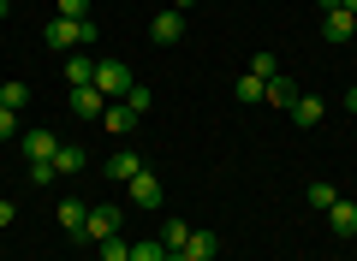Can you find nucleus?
<instances>
[{
  "mask_svg": "<svg viewBox=\"0 0 357 261\" xmlns=\"http://www.w3.org/2000/svg\"><path fill=\"white\" fill-rule=\"evenodd\" d=\"M54 178H60V173H54V161H36V166H30V184H36V190L54 184Z\"/></svg>",
  "mask_w": 357,
  "mask_h": 261,
  "instance_id": "nucleus-28",
  "label": "nucleus"
},
{
  "mask_svg": "<svg viewBox=\"0 0 357 261\" xmlns=\"http://www.w3.org/2000/svg\"><path fill=\"white\" fill-rule=\"evenodd\" d=\"M161 202H167V190H161V178H155L149 166H143V173L131 178V208H143V214H155V208H161Z\"/></svg>",
  "mask_w": 357,
  "mask_h": 261,
  "instance_id": "nucleus-5",
  "label": "nucleus"
},
{
  "mask_svg": "<svg viewBox=\"0 0 357 261\" xmlns=\"http://www.w3.org/2000/svg\"><path fill=\"white\" fill-rule=\"evenodd\" d=\"M119 226H126V208L102 202V208H89V220H84V237H89V244H102V237H114Z\"/></svg>",
  "mask_w": 357,
  "mask_h": 261,
  "instance_id": "nucleus-3",
  "label": "nucleus"
},
{
  "mask_svg": "<svg viewBox=\"0 0 357 261\" xmlns=\"http://www.w3.org/2000/svg\"><path fill=\"white\" fill-rule=\"evenodd\" d=\"M84 220H89V208H84L77 196H66V202H60V226L77 237V244H84Z\"/></svg>",
  "mask_w": 357,
  "mask_h": 261,
  "instance_id": "nucleus-11",
  "label": "nucleus"
},
{
  "mask_svg": "<svg viewBox=\"0 0 357 261\" xmlns=\"http://www.w3.org/2000/svg\"><path fill=\"white\" fill-rule=\"evenodd\" d=\"M173 255H185V261H215V255H220V237H215V232H203V226H191L185 249H173Z\"/></svg>",
  "mask_w": 357,
  "mask_h": 261,
  "instance_id": "nucleus-6",
  "label": "nucleus"
},
{
  "mask_svg": "<svg viewBox=\"0 0 357 261\" xmlns=\"http://www.w3.org/2000/svg\"><path fill=\"white\" fill-rule=\"evenodd\" d=\"M167 6H178V13H191V6H197V0H167Z\"/></svg>",
  "mask_w": 357,
  "mask_h": 261,
  "instance_id": "nucleus-31",
  "label": "nucleus"
},
{
  "mask_svg": "<svg viewBox=\"0 0 357 261\" xmlns=\"http://www.w3.org/2000/svg\"><path fill=\"white\" fill-rule=\"evenodd\" d=\"M18 149H24V161L36 166V161H54V155H60V137H54V131H42V125H30L24 137H18Z\"/></svg>",
  "mask_w": 357,
  "mask_h": 261,
  "instance_id": "nucleus-4",
  "label": "nucleus"
},
{
  "mask_svg": "<svg viewBox=\"0 0 357 261\" xmlns=\"http://www.w3.org/2000/svg\"><path fill=\"white\" fill-rule=\"evenodd\" d=\"M232 95H238V107H256V101L268 95V84H262V77H250V72H244L238 84H232Z\"/></svg>",
  "mask_w": 357,
  "mask_h": 261,
  "instance_id": "nucleus-16",
  "label": "nucleus"
},
{
  "mask_svg": "<svg viewBox=\"0 0 357 261\" xmlns=\"http://www.w3.org/2000/svg\"><path fill=\"white\" fill-rule=\"evenodd\" d=\"M6 6H13V0H6Z\"/></svg>",
  "mask_w": 357,
  "mask_h": 261,
  "instance_id": "nucleus-33",
  "label": "nucleus"
},
{
  "mask_svg": "<svg viewBox=\"0 0 357 261\" xmlns=\"http://www.w3.org/2000/svg\"><path fill=\"white\" fill-rule=\"evenodd\" d=\"M96 249H102V261H131V237H102V244H96Z\"/></svg>",
  "mask_w": 357,
  "mask_h": 261,
  "instance_id": "nucleus-22",
  "label": "nucleus"
},
{
  "mask_svg": "<svg viewBox=\"0 0 357 261\" xmlns=\"http://www.w3.org/2000/svg\"><path fill=\"white\" fill-rule=\"evenodd\" d=\"M316 6H321V13H340V0H316Z\"/></svg>",
  "mask_w": 357,
  "mask_h": 261,
  "instance_id": "nucleus-32",
  "label": "nucleus"
},
{
  "mask_svg": "<svg viewBox=\"0 0 357 261\" xmlns=\"http://www.w3.org/2000/svg\"><path fill=\"white\" fill-rule=\"evenodd\" d=\"M6 137H24V125H18L13 107H0V143H6Z\"/></svg>",
  "mask_w": 357,
  "mask_h": 261,
  "instance_id": "nucleus-26",
  "label": "nucleus"
},
{
  "mask_svg": "<svg viewBox=\"0 0 357 261\" xmlns=\"http://www.w3.org/2000/svg\"><path fill=\"white\" fill-rule=\"evenodd\" d=\"M155 237H161L167 249H185V237H191V226H185V220H167V226H161Z\"/></svg>",
  "mask_w": 357,
  "mask_h": 261,
  "instance_id": "nucleus-23",
  "label": "nucleus"
},
{
  "mask_svg": "<svg viewBox=\"0 0 357 261\" xmlns=\"http://www.w3.org/2000/svg\"><path fill=\"white\" fill-rule=\"evenodd\" d=\"M250 77H262V84H268V77H280V65H274V54H256V60H250Z\"/></svg>",
  "mask_w": 357,
  "mask_h": 261,
  "instance_id": "nucleus-25",
  "label": "nucleus"
},
{
  "mask_svg": "<svg viewBox=\"0 0 357 261\" xmlns=\"http://www.w3.org/2000/svg\"><path fill=\"white\" fill-rule=\"evenodd\" d=\"M137 173H143V155H137V149H119V155H107V178H119V184H131Z\"/></svg>",
  "mask_w": 357,
  "mask_h": 261,
  "instance_id": "nucleus-10",
  "label": "nucleus"
},
{
  "mask_svg": "<svg viewBox=\"0 0 357 261\" xmlns=\"http://www.w3.org/2000/svg\"><path fill=\"white\" fill-rule=\"evenodd\" d=\"M328 226H333V232H340V237H351L357 232V202H333V208H328Z\"/></svg>",
  "mask_w": 357,
  "mask_h": 261,
  "instance_id": "nucleus-12",
  "label": "nucleus"
},
{
  "mask_svg": "<svg viewBox=\"0 0 357 261\" xmlns=\"http://www.w3.org/2000/svg\"><path fill=\"white\" fill-rule=\"evenodd\" d=\"M149 36L161 42V48H167V42H178V36H185V13H178V6H161V13L149 18Z\"/></svg>",
  "mask_w": 357,
  "mask_h": 261,
  "instance_id": "nucleus-7",
  "label": "nucleus"
},
{
  "mask_svg": "<svg viewBox=\"0 0 357 261\" xmlns=\"http://www.w3.org/2000/svg\"><path fill=\"white\" fill-rule=\"evenodd\" d=\"M18 220V202H6V196H0V226H13Z\"/></svg>",
  "mask_w": 357,
  "mask_h": 261,
  "instance_id": "nucleus-29",
  "label": "nucleus"
},
{
  "mask_svg": "<svg viewBox=\"0 0 357 261\" xmlns=\"http://www.w3.org/2000/svg\"><path fill=\"white\" fill-rule=\"evenodd\" d=\"M0 107L24 113V107H30V84H0Z\"/></svg>",
  "mask_w": 357,
  "mask_h": 261,
  "instance_id": "nucleus-19",
  "label": "nucleus"
},
{
  "mask_svg": "<svg viewBox=\"0 0 357 261\" xmlns=\"http://www.w3.org/2000/svg\"><path fill=\"white\" fill-rule=\"evenodd\" d=\"M54 173H60V178H77V173H84V149L60 143V155H54Z\"/></svg>",
  "mask_w": 357,
  "mask_h": 261,
  "instance_id": "nucleus-15",
  "label": "nucleus"
},
{
  "mask_svg": "<svg viewBox=\"0 0 357 261\" xmlns=\"http://www.w3.org/2000/svg\"><path fill=\"white\" fill-rule=\"evenodd\" d=\"M126 107H131V113H137V119H143V113L155 107V95H149V84H131V89H126Z\"/></svg>",
  "mask_w": 357,
  "mask_h": 261,
  "instance_id": "nucleus-24",
  "label": "nucleus"
},
{
  "mask_svg": "<svg viewBox=\"0 0 357 261\" xmlns=\"http://www.w3.org/2000/svg\"><path fill=\"white\" fill-rule=\"evenodd\" d=\"M321 36L328 42H351L357 36V13H345V6L340 13H321Z\"/></svg>",
  "mask_w": 357,
  "mask_h": 261,
  "instance_id": "nucleus-9",
  "label": "nucleus"
},
{
  "mask_svg": "<svg viewBox=\"0 0 357 261\" xmlns=\"http://www.w3.org/2000/svg\"><path fill=\"white\" fill-rule=\"evenodd\" d=\"M96 36H102L96 18H54V24H48V48L54 54H77V48H89Z\"/></svg>",
  "mask_w": 357,
  "mask_h": 261,
  "instance_id": "nucleus-1",
  "label": "nucleus"
},
{
  "mask_svg": "<svg viewBox=\"0 0 357 261\" xmlns=\"http://www.w3.org/2000/svg\"><path fill=\"white\" fill-rule=\"evenodd\" d=\"M66 84H96V60H89V54H66Z\"/></svg>",
  "mask_w": 357,
  "mask_h": 261,
  "instance_id": "nucleus-14",
  "label": "nucleus"
},
{
  "mask_svg": "<svg viewBox=\"0 0 357 261\" xmlns=\"http://www.w3.org/2000/svg\"><path fill=\"white\" fill-rule=\"evenodd\" d=\"M96 89H102L107 101H126V89H131V65H126V60H96Z\"/></svg>",
  "mask_w": 357,
  "mask_h": 261,
  "instance_id": "nucleus-2",
  "label": "nucleus"
},
{
  "mask_svg": "<svg viewBox=\"0 0 357 261\" xmlns=\"http://www.w3.org/2000/svg\"><path fill=\"white\" fill-rule=\"evenodd\" d=\"M54 6H60L54 18H89V0H54Z\"/></svg>",
  "mask_w": 357,
  "mask_h": 261,
  "instance_id": "nucleus-27",
  "label": "nucleus"
},
{
  "mask_svg": "<svg viewBox=\"0 0 357 261\" xmlns=\"http://www.w3.org/2000/svg\"><path fill=\"white\" fill-rule=\"evenodd\" d=\"M321 113H328V107H321L316 95H298V101H292V119H298V125H321Z\"/></svg>",
  "mask_w": 357,
  "mask_h": 261,
  "instance_id": "nucleus-18",
  "label": "nucleus"
},
{
  "mask_svg": "<svg viewBox=\"0 0 357 261\" xmlns=\"http://www.w3.org/2000/svg\"><path fill=\"white\" fill-rule=\"evenodd\" d=\"M131 261H167V244L161 237H137L131 244Z\"/></svg>",
  "mask_w": 357,
  "mask_h": 261,
  "instance_id": "nucleus-21",
  "label": "nucleus"
},
{
  "mask_svg": "<svg viewBox=\"0 0 357 261\" xmlns=\"http://www.w3.org/2000/svg\"><path fill=\"white\" fill-rule=\"evenodd\" d=\"M72 113H77V119H102V113H107V95H102L96 84H77V89H72Z\"/></svg>",
  "mask_w": 357,
  "mask_h": 261,
  "instance_id": "nucleus-8",
  "label": "nucleus"
},
{
  "mask_svg": "<svg viewBox=\"0 0 357 261\" xmlns=\"http://www.w3.org/2000/svg\"><path fill=\"white\" fill-rule=\"evenodd\" d=\"M333 202H340V190H333L328 178H316V184H310V208H316V214H328Z\"/></svg>",
  "mask_w": 357,
  "mask_h": 261,
  "instance_id": "nucleus-20",
  "label": "nucleus"
},
{
  "mask_svg": "<svg viewBox=\"0 0 357 261\" xmlns=\"http://www.w3.org/2000/svg\"><path fill=\"white\" fill-rule=\"evenodd\" d=\"M351 202H357V196H351Z\"/></svg>",
  "mask_w": 357,
  "mask_h": 261,
  "instance_id": "nucleus-34",
  "label": "nucleus"
},
{
  "mask_svg": "<svg viewBox=\"0 0 357 261\" xmlns=\"http://www.w3.org/2000/svg\"><path fill=\"white\" fill-rule=\"evenodd\" d=\"M268 107H286V113H292V101H298V84H292V77H268Z\"/></svg>",
  "mask_w": 357,
  "mask_h": 261,
  "instance_id": "nucleus-13",
  "label": "nucleus"
},
{
  "mask_svg": "<svg viewBox=\"0 0 357 261\" xmlns=\"http://www.w3.org/2000/svg\"><path fill=\"white\" fill-rule=\"evenodd\" d=\"M345 107H351V113H357V84H351V89H345Z\"/></svg>",
  "mask_w": 357,
  "mask_h": 261,
  "instance_id": "nucleus-30",
  "label": "nucleus"
},
{
  "mask_svg": "<svg viewBox=\"0 0 357 261\" xmlns=\"http://www.w3.org/2000/svg\"><path fill=\"white\" fill-rule=\"evenodd\" d=\"M131 119H137V113H131L126 101H107V113H102V125L114 131V137H119V131H131Z\"/></svg>",
  "mask_w": 357,
  "mask_h": 261,
  "instance_id": "nucleus-17",
  "label": "nucleus"
}]
</instances>
